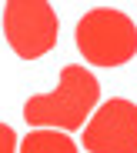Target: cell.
<instances>
[{
	"label": "cell",
	"instance_id": "obj_2",
	"mask_svg": "<svg viewBox=\"0 0 137 153\" xmlns=\"http://www.w3.org/2000/svg\"><path fill=\"white\" fill-rule=\"evenodd\" d=\"M74 40L94 67H120L137 53V23L117 7H94L77 20Z\"/></svg>",
	"mask_w": 137,
	"mask_h": 153
},
{
	"label": "cell",
	"instance_id": "obj_6",
	"mask_svg": "<svg viewBox=\"0 0 137 153\" xmlns=\"http://www.w3.org/2000/svg\"><path fill=\"white\" fill-rule=\"evenodd\" d=\"M0 153H17V133L7 123H0Z\"/></svg>",
	"mask_w": 137,
	"mask_h": 153
},
{
	"label": "cell",
	"instance_id": "obj_3",
	"mask_svg": "<svg viewBox=\"0 0 137 153\" xmlns=\"http://www.w3.org/2000/svg\"><path fill=\"white\" fill-rule=\"evenodd\" d=\"M4 37L20 60H37L57 43V13L47 0H7Z\"/></svg>",
	"mask_w": 137,
	"mask_h": 153
},
{
	"label": "cell",
	"instance_id": "obj_1",
	"mask_svg": "<svg viewBox=\"0 0 137 153\" xmlns=\"http://www.w3.org/2000/svg\"><path fill=\"white\" fill-rule=\"evenodd\" d=\"M97 76L80 63H67L50 93H37L23 103V120L37 130H80L90 110L97 107Z\"/></svg>",
	"mask_w": 137,
	"mask_h": 153
},
{
	"label": "cell",
	"instance_id": "obj_4",
	"mask_svg": "<svg viewBox=\"0 0 137 153\" xmlns=\"http://www.w3.org/2000/svg\"><path fill=\"white\" fill-rule=\"evenodd\" d=\"M80 140L87 153H137V103L111 97L94 110Z\"/></svg>",
	"mask_w": 137,
	"mask_h": 153
},
{
	"label": "cell",
	"instance_id": "obj_5",
	"mask_svg": "<svg viewBox=\"0 0 137 153\" xmlns=\"http://www.w3.org/2000/svg\"><path fill=\"white\" fill-rule=\"evenodd\" d=\"M20 153H77V143L57 130H34L20 140Z\"/></svg>",
	"mask_w": 137,
	"mask_h": 153
}]
</instances>
